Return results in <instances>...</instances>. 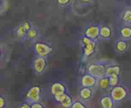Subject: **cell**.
<instances>
[{"label": "cell", "instance_id": "cell-8", "mask_svg": "<svg viewBox=\"0 0 131 108\" xmlns=\"http://www.w3.org/2000/svg\"><path fill=\"white\" fill-rule=\"evenodd\" d=\"M98 79L93 75L86 73L80 79V84L82 87L93 88L97 84Z\"/></svg>", "mask_w": 131, "mask_h": 108}, {"label": "cell", "instance_id": "cell-14", "mask_svg": "<svg viewBox=\"0 0 131 108\" xmlns=\"http://www.w3.org/2000/svg\"><path fill=\"white\" fill-rule=\"evenodd\" d=\"M113 36V30L108 26H101L100 28V37L104 40H109Z\"/></svg>", "mask_w": 131, "mask_h": 108}, {"label": "cell", "instance_id": "cell-13", "mask_svg": "<svg viewBox=\"0 0 131 108\" xmlns=\"http://www.w3.org/2000/svg\"><path fill=\"white\" fill-rule=\"evenodd\" d=\"M100 106L101 108H114L115 102L110 95H104L100 98Z\"/></svg>", "mask_w": 131, "mask_h": 108}, {"label": "cell", "instance_id": "cell-10", "mask_svg": "<svg viewBox=\"0 0 131 108\" xmlns=\"http://www.w3.org/2000/svg\"><path fill=\"white\" fill-rule=\"evenodd\" d=\"M115 51L118 54H124L127 52L128 48H129V44L127 40L124 39L117 40L115 43Z\"/></svg>", "mask_w": 131, "mask_h": 108}, {"label": "cell", "instance_id": "cell-4", "mask_svg": "<svg viewBox=\"0 0 131 108\" xmlns=\"http://www.w3.org/2000/svg\"><path fill=\"white\" fill-rule=\"evenodd\" d=\"M107 66V65L102 62L92 63L87 67L86 72L97 79H100L106 76V69Z\"/></svg>", "mask_w": 131, "mask_h": 108}, {"label": "cell", "instance_id": "cell-21", "mask_svg": "<svg viewBox=\"0 0 131 108\" xmlns=\"http://www.w3.org/2000/svg\"><path fill=\"white\" fill-rule=\"evenodd\" d=\"M110 78V83L111 88L114 87H116L119 84L120 82V76H112L109 77Z\"/></svg>", "mask_w": 131, "mask_h": 108}, {"label": "cell", "instance_id": "cell-15", "mask_svg": "<svg viewBox=\"0 0 131 108\" xmlns=\"http://www.w3.org/2000/svg\"><path fill=\"white\" fill-rule=\"evenodd\" d=\"M120 38L125 40H131V25L125 24L124 26L121 27L119 31Z\"/></svg>", "mask_w": 131, "mask_h": 108}, {"label": "cell", "instance_id": "cell-22", "mask_svg": "<svg viewBox=\"0 0 131 108\" xmlns=\"http://www.w3.org/2000/svg\"><path fill=\"white\" fill-rule=\"evenodd\" d=\"M70 108H87L86 105L83 103V101H74Z\"/></svg>", "mask_w": 131, "mask_h": 108}, {"label": "cell", "instance_id": "cell-11", "mask_svg": "<svg viewBox=\"0 0 131 108\" xmlns=\"http://www.w3.org/2000/svg\"><path fill=\"white\" fill-rule=\"evenodd\" d=\"M121 74V67L116 64L107 65L106 69V76H120Z\"/></svg>", "mask_w": 131, "mask_h": 108}, {"label": "cell", "instance_id": "cell-28", "mask_svg": "<svg viewBox=\"0 0 131 108\" xmlns=\"http://www.w3.org/2000/svg\"><path fill=\"white\" fill-rule=\"evenodd\" d=\"M79 3L81 4H84V5H87V4H90L92 2V0H79Z\"/></svg>", "mask_w": 131, "mask_h": 108}, {"label": "cell", "instance_id": "cell-3", "mask_svg": "<svg viewBox=\"0 0 131 108\" xmlns=\"http://www.w3.org/2000/svg\"><path fill=\"white\" fill-rule=\"evenodd\" d=\"M33 50L37 56L46 58L52 52V47L49 44L42 41H35Z\"/></svg>", "mask_w": 131, "mask_h": 108}, {"label": "cell", "instance_id": "cell-12", "mask_svg": "<svg viewBox=\"0 0 131 108\" xmlns=\"http://www.w3.org/2000/svg\"><path fill=\"white\" fill-rule=\"evenodd\" d=\"M79 98L84 101H90L93 96V91L92 88L81 87L79 90Z\"/></svg>", "mask_w": 131, "mask_h": 108}, {"label": "cell", "instance_id": "cell-25", "mask_svg": "<svg viewBox=\"0 0 131 108\" xmlns=\"http://www.w3.org/2000/svg\"><path fill=\"white\" fill-rule=\"evenodd\" d=\"M72 0H56L58 5L61 6H65L69 5Z\"/></svg>", "mask_w": 131, "mask_h": 108}, {"label": "cell", "instance_id": "cell-18", "mask_svg": "<svg viewBox=\"0 0 131 108\" xmlns=\"http://www.w3.org/2000/svg\"><path fill=\"white\" fill-rule=\"evenodd\" d=\"M97 84L99 87L102 90L111 89L110 83V78L107 76H104L102 78L98 79Z\"/></svg>", "mask_w": 131, "mask_h": 108}, {"label": "cell", "instance_id": "cell-23", "mask_svg": "<svg viewBox=\"0 0 131 108\" xmlns=\"http://www.w3.org/2000/svg\"><path fill=\"white\" fill-rule=\"evenodd\" d=\"M67 93L58 95L54 96V99L56 100V101L58 102V103L60 104L61 102H63V101L64 99H65V97H66V95H67Z\"/></svg>", "mask_w": 131, "mask_h": 108}, {"label": "cell", "instance_id": "cell-26", "mask_svg": "<svg viewBox=\"0 0 131 108\" xmlns=\"http://www.w3.org/2000/svg\"><path fill=\"white\" fill-rule=\"evenodd\" d=\"M18 108H31V103L25 101L19 105Z\"/></svg>", "mask_w": 131, "mask_h": 108}, {"label": "cell", "instance_id": "cell-9", "mask_svg": "<svg viewBox=\"0 0 131 108\" xmlns=\"http://www.w3.org/2000/svg\"><path fill=\"white\" fill-rule=\"evenodd\" d=\"M50 92L53 97L58 95L68 93L66 85L62 82H55L52 83L50 87Z\"/></svg>", "mask_w": 131, "mask_h": 108}, {"label": "cell", "instance_id": "cell-29", "mask_svg": "<svg viewBox=\"0 0 131 108\" xmlns=\"http://www.w3.org/2000/svg\"><path fill=\"white\" fill-rule=\"evenodd\" d=\"M2 55H3L2 49H1V47H0V60H1V58H2Z\"/></svg>", "mask_w": 131, "mask_h": 108}, {"label": "cell", "instance_id": "cell-30", "mask_svg": "<svg viewBox=\"0 0 131 108\" xmlns=\"http://www.w3.org/2000/svg\"><path fill=\"white\" fill-rule=\"evenodd\" d=\"M118 1H120V0H118Z\"/></svg>", "mask_w": 131, "mask_h": 108}, {"label": "cell", "instance_id": "cell-6", "mask_svg": "<svg viewBox=\"0 0 131 108\" xmlns=\"http://www.w3.org/2000/svg\"><path fill=\"white\" fill-rule=\"evenodd\" d=\"M47 67V61L46 58L36 56L32 63L33 72L36 75H42L45 72Z\"/></svg>", "mask_w": 131, "mask_h": 108}, {"label": "cell", "instance_id": "cell-5", "mask_svg": "<svg viewBox=\"0 0 131 108\" xmlns=\"http://www.w3.org/2000/svg\"><path fill=\"white\" fill-rule=\"evenodd\" d=\"M25 101L29 103L40 102L42 101V89L39 86L31 87L25 95Z\"/></svg>", "mask_w": 131, "mask_h": 108}, {"label": "cell", "instance_id": "cell-24", "mask_svg": "<svg viewBox=\"0 0 131 108\" xmlns=\"http://www.w3.org/2000/svg\"><path fill=\"white\" fill-rule=\"evenodd\" d=\"M6 107V98L3 95H0V108Z\"/></svg>", "mask_w": 131, "mask_h": 108}, {"label": "cell", "instance_id": "cell-27", "mask_svg": "<svg viewBox=\"0 0 131 108\" xmlns=\"http://www.w3.org/2000/svg\"><path fill=\"white\" fill-rule=\"evenodd\" d=\"M31 108H45L44 106L42 104V102H35L31 104Z\"/></svg>", "mask_w": 131, "mask_h": 108}, {"label": "cell", "instance_id": "cell-1", "mask_svg": "<svg viewBox=\"0 0 131 108\" xmlns=\"http://www.w3.org/2000/svg\"><path fill=\"white\" fill-rule=\"evenodd\" d=\"M82 46V53L84 58H89L93 56L97 49V41L83 35L80 38Z\"/></svg>", "mask_w": 131, "mask_h": 108}, {"label": "cell", "instance_id": "cell-2", "mask_svg": "<svg viewBox=\"0 0 131 108\" xmlns=\"http://www.w3.org/2000/svg\"><path fill=\"white\" fill-rule=\"evenodd\" d=\"M110 96L115 103H120L124 101L129 95V91L127 87L122 84H118L110 90Z\"/></svg>", "mask_w": 131, "mask_h": 108}, {"label": "cell", "instance_id": "cell-16", "mask_svg": "<svg viewBox=\"0 0 131 108\" xmlns=\"http://www.w3.org/2000/svg\"><path fill=\"white\" fill-rule=\"evenodd\" d=\"M120 20L125 24L131 25V8L125 9L120 15Z\"/></svg>", "mask_w": 131, "mask_h": 108}, {"label": "cell", "instance_id": "cell-20", "mask_svg": "<svg viewBox=\"0 0 131 108\" xmlns=\"http://www.w3.org/2000/svg\"><path fill=\"white\" fill-rule=\"evenodd\" d=\"M73 102H74V101H73L72 97L69 93H67L65 99L60 104V105L63 108H70Z\"/></svg>", "mask_w": 131, "mask_h": 108}, {"label": "cell", "instance_id": "cell-19", "mask_svg": "<svg viewBox=\"0 0 131 108\" xmlns=\"http://www.w3.org/2000/svg\"><path fill=\"white\" fill-rule=\"evenodd\" d=\"M39 36V31L38 29L35 27H32L26 33V38L31 41H35Z\"/></svg>", "mask_w": 131, "mask_h": 108}, {"label": "cell", "instance_id": "cell-17", "mask_svg": "<svg viewBox=\"0 0 131 108\" xmlns=\"http://www.w3.org/2000/svg\"><path fill=\"white\" fill-rule=\"evenodd\" d=\"M27 32H28V30L26 29L22 23L20 25L18 26V27L15 29V35L17 37V38L23 40L26 39Z\"/></svg>", "mask_w": 131, "mask_h": 108}, {"label": "cell", "instance_id": "cell-7", "mask_svg": "<svg viewBox=\"0 0 131 108\" xmlns=\"http://www.w3.org/2000/svg\"><path fill=\"white\" fill-rule=\"evenodd\" d=\"M100 26L97 24H91L85 28L83 35L93 40L97 41L100 37Z\"/></svg>", "mask_w": 131, "mask_h": 108}]
</instances>
